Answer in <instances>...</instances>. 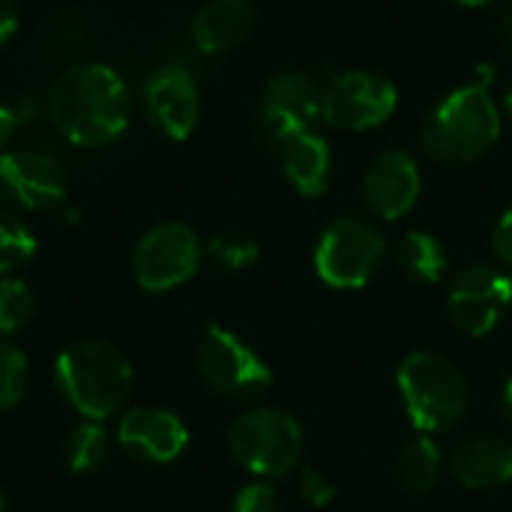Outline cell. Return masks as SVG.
<instances>
[{
  "label": "cell",
  "instance_id": "obj_15",
  "mask_svg": "<svg viewBox=\"0 0 512 512\" xmlns=\"http://www.w3.org/2000/svg\"><path fill=\"white\" fill-rule=\"evenodd\" d=\"M420 168L405 150L381 153L363 177V201L381 219H402L420 198Z\"/></svg>",
  "mask_w": 512,
  "mask_h": 512
},
{
  "label": "cell",
  "instance_id": "obj_35",
  "mask_svg": "<svg viewBox=\"0 0 512 512\" xmlns=\"http://www.w3.org/2000/svg\"><path fill=\"white\" fill-rule=\"evenodd\" d=\"M504 111H507V114L512 117V87L507 90V93H504Z\"/></svg>",
  "mask_w": 512,
  "mask_h": 512
},
{
  "label": "cell",
  "instance_id": "obj_20",
  "mask_svg": "<svg viewBox=\"0 0 512 512\" xmlns=\"http://www.w3.org/2000/svg\"><path fill=\"white\" fill-rule=\"evenodd\" d=\"M441 477V447L429 435L411 438L396 456V480L408 492H429Z\"/></svg>",
  "mask_w": 512,
  "mask_h": 512
},
{
  "label": "cell",
  "instance_id": "obj_17",
  "mask_svg": "<svg viewBox=\"0 0 512 512\" xmlns=\"http://www.w3.org/2000/svg\"><path fill=\"white\" fill-rule=\"evenodd\" d=\"M450 471L465 489H501L512 480V444L501 438H471L453 450Z\"/></svg>",
  "mask_w": 512,
  "mask_h": 512
},
{
  "label": "cell",
  "instance_id": "obj_14",
  "mask_svg": "<svg viewBox=\"0 0 512 512\" xmlns=\"http://www.w3.org/2000/svg\"><path fill=\"white\" fill-rule=\"evenodd\" d=\"M120 447L150 465H168L189 447V429L174 411L165 408H132L117 426Z\"/></svg>",
  "mask_w": 512,
  "mask_h": 512
},
{
  "label": "cell",
  "instance_id": "obj_33",
  "mask_svg": "<svg viewBox=\"0 0 512 512\" xmlns=\"http://www.w3.org/2000/svg\"><path fill=\"white\" fill-rule=\"evenodd\" d=\"M498 36H501V42H504V48L512 54V9L504 12V18H501V27H498Z\"/></svg>",
  "mask_w": 512,
  "mask_h": 512
},
{
  "label": "cell",
  "instance_id": "obj_29",
  "mask_svg": "<svg viewBox=\"0 0 512 512\" xmlns=\"http://www.w3.org/2000/svg\"><path fill=\"white\" fill-rule=\"evenodd\" d=\"M492 252L495 258L512 270V207L495 222L492 228Z\"/></svg>",
  "mask_w": 512,
  "mask_h": 512
},
{
  "label": "cell",
  "instance_id": "obj_8",
  "mask_svg": "<svg viewBox=\"0 0 512 512\" xmlns=\"http://www.w3.org/2000/svg\"><path fill=\"white\" fill-rule=\"evenodd\" d=\"M204 261L198 234L183 222L150 228L132 252V276L144 291H171L189 282Z\"/></svg>",
  "mask_w": 512,
  "mask_h": 512
},
{
  "label": "cell",
  "instance_id": "obj_10",
  "mask_svg": "<svg viewBox=\"0 0 512 512\" xmlns=\"http://www.w3.org/2000/svg\"><path fill=\"white\" fill-rule=\"evenodd\" d=\"M0 198L24 210H48L66 198L63 159L45 144L6 147L0 153Z\"/></svg>",
  "mask_w": 512,
  "mask_h": 512
},
{
  "label": "cell",
  "instance_id": "obj_7",
  "mask_svg": "<svg viewBox=\"0 0 512 512\" xmlns=\"http://www.w3.org/2000/svg\"><path fill=\"white\" fill-rule=\"evenodd\" d=\"M201 381L225 399H258L273 387L264 357L225 327H207L195 357Z\"/></svg>",
  "mask_w": 512,
  "mask_h": 512
},
{
  "label": "cell",
  "instance_id": "obj_12",
  "mask_svg": "<svg viewBox=\"0 0 512 512\" xmlns=\"http://www.w3.org/2000/svg\"><path fill=\"white\" fill-rule=\"evenodd\" d=\"M141 105L150 126L171 138L183 141L192 135L201 117V93L198 78L186 63H165L144 78Z\"/></svg>",
  "mask_w": 512,
  "mask_h": 512
},
{
  "label": "cell",
  "instance_id": "obj_34",
  "mask_svg": "<svg viewBox=\"0 0 512 512\" xmlns=\"http://www.w3.org/2000/svg\"><path fill=\"white\" fill-rule=\"evenodd\" d=\"M501 408H504V417L512 423V378L504 384V393H501Z\"/></svg>",
  "mask_w": 512,
  "mask_h": 512
},
{
  "label": "cell",
  "instance_id": "obj_32",
  "mask_svg": "<svg viewBox=\"0 0 512 512\" xmlns=\"http://www.w3.org/2000/svg\"><path fill=\"white\" fill-rule=\"evenodd\" d=\"M12 111H15L18 123H30V120H36V117H39V99L30 93V96H24Z\"/></svg>",
  "mask_w": 512,
  "mask_h": 512
},
{
  "label": "cell",
  "instance_id": "obj_3",
  "mask_svg": "<svg viewBox=\"0 0 512 512\" xmlns=\"http://www.w3.org/2000/svg\"><path fill=\"white\" fill-rule=\"evenodd\" d=\"M501 135V114L489 87L453 90L423 123V147L432 159L465 165L492 150Z\"/></svg>",
  "mask_w": 512,
  "mask_h": 512
},
{
  "label": "cell",
  "instance_id": "obj_24",
  "mask_svg": "<svg viewBox=\"0 0 512 512\" xmlns=\"http://www.w3.org/2000/svg\"><path fill=\"white\" fill-rule=\"evenodd\" d=\"M258 255H261L258 243L240 234H219L204 246V258L219 273H243L258 261Z\"/></svg>",
  "mask_w": 512,
  "mask_h": 512
},
{
  "label": "cell",
  "instance_id": "obj_28",
  "mask_svg": "<svg viewBox=\"0 0 512 512\" xmlns=\"http://www.w3.org/2000/svg\"><path fill=\"white\" fill-rule=\"evenodd\" d=\"M87 42V27L78 18H63L54 30H51V48L54 54H72L81 51Z\"/></svg>",
  "mask_w": 512,
  "mask_h": 512
},
{
  "label": "cell",
  "instance_id": "obj_22",
  "mask_svg": "<svg viewBox=\"0 0 512 512\" xmlns=\"http://www.w3.org/2000/svg\"><path fill=\"white\" fill-rule=\"evenodd\" d=\"M36 312L33 288L24 279L3 276L0 279V336H15Z\"/></svg>",
  "mask_w": 512,
  "mask_h": 512
},
{
  "label": "cell",
  "instance_id": "obj_1",
  "mask_svg": "<svg viewBox=\"0 0 512 512\" xmlns=\"http://www.w3.org/2000/svg\"><path fill=\"white\" fill-rule=\"evenodd\" d=\"M45 114L72 147H105L126 132L132 93L126 78L108 63H75L51 84Z\"/></svg>",
  "mask_w": 512,
  "mask_h": 512
},
{
  "label": "cell",
  "instance_id": "obj_31",
  "mask_svg": "<svg viewBox=\"0 0 512 512\" xmlns=\"http://www.w3.org/2000/svg\"><path fill=\"white\" fill-rule=\"evenodd\" d=\"M21 123H18V117H15V111L9 108V105H3L0 102V153L9 147V141H12V135H15V129H18Z\"/></svg>",
  "mask_w": 512,
  "mask_h": 512
},
{
  "label": "cell",
  "instance_id": "obj_18",
  "mask_svg": "<svg viewBox=\"0 0 512 512\" xmlns=\"http://www.w3.org/2000/svg\"><path fill=\"white\" fill-rule=\"evenodd\" d=\"M279 159H282L285 177L300 195L318 198L327 192L330 177H333V153L321 135H315L312 129L297 132L279 147Z\"/></svg>",
  "mask_w": 512,
  "mask_h": 512
},
{
  "label": "cell",
  "instance_id": "obj_26",
  "mask_svg": "<svg viewBox=\"0 0 512 512\" xmlns=\"http://www.w3.org/2000/svg\"><path fill=\"white\" fill-rule=\"evenodd\" d=\"M297 489L303 495V501L315 510H324L336 501V486L318 471V468H300V477H297Z\"/></svg>",
  "mask_w": 512,
  "mask_h": 512
},
{
  "label": "cell",
  "instance_id": "obj_36",
  "mask_svg": "<svg viewBox=\"0 0 512 512\" xmlns=\"http://www.w3.org/2000/svg\"><path fill=\"white\" fill-rule=\"evenodd\" d=\"M456 3H465V6H486V3H492V0H456Z\"/></svg>",
  "mask_w": 512,
  "mask_h": 512
},
{
  "label": "cell",
  "instance_id": "obj_23",
  "mask_svg": "<svg viewBox=\"0 0 512 512\" xmlns=\"http://www.w3.org/2000/svg\"><path fill=\"white\" fill-rule=\"evenodd\" d=\"M33 255H36L33 231L12 213L0 210V276L21 270Z\"/></svg>",
  "mask_w": 512,
  "mask_h": 512
},
{
  "label": "cell",
  "instance_id": "obj_21",
  "mask_svg": "<svg viewBox=\"0 0 512 512\" xmlns=\"http://www.w3.org/2000/svg\"><path fill=\"white\" fill-rule=\"evenodd\" d=\"M63 456L72 474H96L111 459V435L105 432L102 423L84 420L69 432Z\"/></svg>",
  "mask_w": 512,
  "mask_h": 512
},
{
  "label": "cell",
  "instance_id": "obj_2",
  "mask_svg": "<svg viewBox=\"0 0 512 512\" xmlns=\"http://www.w3.org/2000/svg\"><path fill=\"white\" fill-rule=\"evenodd\" d=\"M54 381L60 396L93 423L117 414L132 393V363L129 357L102 339H87L63 348L54 363Z\"/></svg>",
  "mask_w": 512,
  "mask_h": 512
},
{
  "label": "cell",
  "instance_id": "obj_4",
  "mask_svg": "<svg viewBox=\"0 0 512 512\" xmlns=\"http://www.w3.org/2000/svg\"><path fill=\"white\" fill-rule=\"evenodd\" d=\"M399 396L408 420L423 435L453 429L468 411V381L441 354L414 351L396 372Z\"/></svg>",
  "mask_w": 512,
  "mask_h": 512
},
{
  "label": "cell",
  "instance_id": "obj_30",
  "mask_svg": "<svg viewBox=\"0 0 512 512\" xmlns=\"http://www.w3.org/2000/svg\"><path fill=\"white\" fill-rule=\"evenodd\" d=\"M18 3L15 0H0V45H6L18 33Z\"/></svg>",
  "mask_w": 512,
  "mask_h": 512
},
{
  "label": "cell",
  "instance_id": "obj_13",
  "mask_svg": "<svg viewBox=\"0 0 512 512\" xmlns=\"http://www.w3.org/2000/svg\"><path fill=\"white\" fill-rule=\"evenodd\" d=\"M512 306V279L489 264H474L462 270L447 294V309L453 324L480 339L489 336L507 315Z\"/></svg>",
  "mask_w": 512,
  "mask_h": 512
},
{
  "label": "cell",
  "instance_id": "obj_19",
  "mask_svg": "<svg viewBox=\"0 0 512 512\" xmlns=\"http://www.w3.org/2000/svg\"><path fill=\"white\" fill-rule=\"evenodd\" d=\"M399 270L417 285H438L447 273V249L426 231H411L396 246Z\"/></svg>",
  "mask_w": 512,
  "mask_h": 512
},
{
  "label": "cell",
  "instance_id": "obj_6",
  "mask_svg": "<svg viewBox=\"0 0 512 512\" xmlns=\"http://www.w3.org/2000/svg\"><path fill=\"white\" fill-rule=\"evenodd\" d=\"M387 240L384 234L357 216L336 219L315 246V273L321 282L339 291H357L372 282L384 264Z\"/></svg>",
  "mask_w": 512,
  "mask_h": 512
},
{
  "label": "cell",
  "instance_id": "obj_16",
  "mask_svg": "<svg viewBox=\"0 0 512 512\" xmlns=\"http://www.w3.org/2000/svg\"><path fill=\"white\" fill-rule=\"evenodd\" d=\"M255 24V9L249 0H210L198 9L192 21V45L201 54L219 57L240 48Z\"/></svg>",
  "mask_w": 512,
  "mask_h": 512
},
{
  "label": "cell",
  "instance_id": "obj_27",
  "mask_svg": "<svg viewBox=\"0 0 512 512\" xmlns=\"http://www.w3.org/2000/svg\"><path fill=\"white\" fill-rule=\"evenodd\" d=\"M282 504H279V495L273 486L267 483H249L243 486L237 495H234V504H231V512H279Z\"/></svg>",
  "mask_w": 512,
  "mask_h": 512
},
{
  "label": "cell",
  "instance_id": "obj_25",
  "mask_svg": "<svg viewBox=\"0 0 512 512\" xmlns=\"http://www.w3.org/2000/svg\"><path fill=\"white\" fill-rule=\"evenodd\" d=\"M27 390V357L6 336H0V411L21 402Z\"/></svg>",
  "mask_w": 512,
  "mask_h": 512
},
{
  "label": "cell",
  "instance_id": "obj_37",
  "mask_svg": "<svg viewBox=\"0 0 512 512\" xmlns=\"http://www.w3.org/2000/svg\"><path fill=\"white\" fill-rule=\"evenodd\" d=\"M6 507H9V501H6V495L0 492V512H6Z\"/></svg>",
  "mask_w": 512,
  "mask_h": 512
},
{
  "label": "cell",
  "instance_id": "obj_9",
  "mask_svg": "<svg viewBox=\"0 0 512 512\" xmlns=\"http://www.w3.org/2000/svg\"><path fill=\"white\" fill-rule=\"evenodd\" d=\"M396 84L378 72L351 69L321 87V117L336 129H375L396 111Z\"/></svg>",
  "mask_w": 512,
  "mask_h": 512
},
{
  "label": "cell",
  "instance_id": "obj_11",
  "mask_svg": "<svg viewBox=\"0 0 512 512\" xmlns=\"http://www.w3.org/2000/svg\"><path fill=\"white\" fill-rule=\"evenodd\" d=\"M318 117H321V87L315 84L312 75L288 69L273 75L261 93L258 135L273 153H279V147L288 138L306 132Z\"/></svg>",
  "mask_w": 512,
  "mask_h": 512
},
{
  "label": "cell",
  "instance_id": "obj_5",
  "mask_svg": "<svg viewBox=\"0 0 512 512\" xmlns=\"http://www.w3.org/2000/svg\"><path fill=\"white\" fill-rule=\"evenodd\" d=\"M228 450L255 477H285L300 465L303 429L282 408H252L228 426Z\"/></svg>",
  "mask_w": 512,
  "mask_h": 512
}]
</instances>
